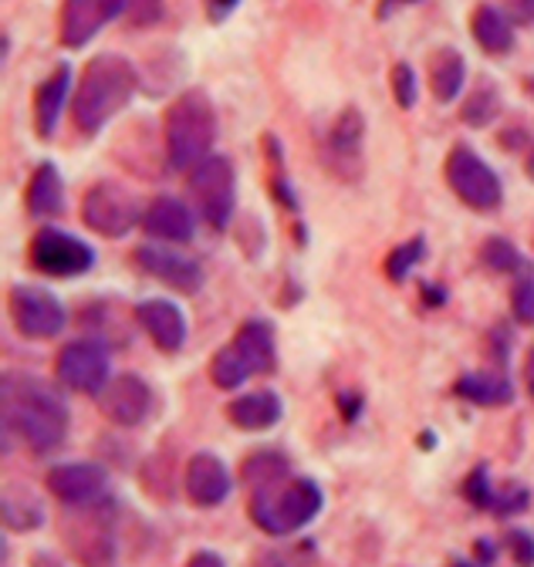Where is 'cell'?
<instances>
[{
  "mask_svg": "<svg viewBox=\"0 0 534 567\" xmlns=\"http://www.w3.org/2000/svg\"><path fill=\"white\" fill-rule=\"evenodd\" d=\"M4 425L38 456L58 450L69 433V405L44 382L31 375L4 379Z\"/></svg>",
  "mask_w": 534,
  "mask_h": 567,
  "instance_id": "6da1fadb",
  "label": "cell"
},
{
  "mask_svg": "<svg viewBox=\"0 0 534 567\" xmlns=\"http://www.w3.org/2000/svg\"><path fill=\"white\" fill-rule=\"evenodd\" d=\"M132 89H136V68L122 54L92 58L75 95V125L85 135H95L115 112L125 109Z\"/></svg>",
  "mask_w": 534,
  "mask_h": 567,
  "instance_id": "7a4b0ae2",
  "label": "cell"
},
{
  "mask_svg": "<svg viewBox=\"0 0 534 567\" xmlns=\"http://www.w3.org/2000/svg\"><path fill=\"white\" fill-rule=\"evenodd\" d=\"M217 138V115L204 92L179 95L166 112V156L170 166L189 173L196 163H204Z\"/></svg>",
  "mask_w": 534,
  "mask_h": 567,
  "instance_id": "3957f363",
  "label": "cell"
},
{
  "mask_svg": "<svg viewBox=\"0 0 534 567\" xmlns=\"http://www.w3.org/2000/svg\"><path fill=\"white\" fill-rule=\"evenodd\" d=\"M321 511V489L311 480H275L254 486L250 496V517L260 530L285 537L291 530H301L305 524H311Z\"/></svg>",
  "mask_w": 534,
  "mask_h": 567,
  "instance_id": "277c9868",
  "label": "cell"
},
{
  "mask_svg": "<svg viewBox=\"0 0 534 567\" xmlns=\"http://www.w3.org/2000/svg\"><path fill=\"white\" fill-rule=\"evenodd\" d=\"M186 189L193 196V206L199 209L214 230H224L234 217V199H237V186H234V166L224 156H207L204 163H196L189 169Z\"/></svg>",
  "mask_w": 534,
  "mask_h": 567,
  "instance_id": "5b68a950",
  "label": "cell"
},
{
  "mask_svg": "<svg viewBox=\"0 0 534 567\" xmlns=\"http://www.w3.org/2000/svg\"><path fill=\"white\" fill-rule=\"evenodd\" d=\"M446 179L450 189L474 209H494L501 203V179L494 176V169L466 146H456L446 159Z\"/></svg>",
  "mask_w": 534,
  "mask_h": 567,
  "instance_id": "8992f818",
  "label": "cell"
},
{
  "mask_svg": "<svg viewBox=\"0 0 534 567\" xmlns=\"http://www.w3.org/2000/svg\"><path fill=\"white\" fill-rule=\"evenodd\" d=\"M31 264L48 277H79V274L92 270L95 250L72 234L48 227L31 244Z\"/></svg>",
  "mask_w": 534,
  "mask_h": 567,
  "instance_id": "52a82bcc",
  "label": "cell"
},
{
  "mask_svg": "<svg viewBox=\"0 0 534 567\" xmlns=\"http://www.w3.org/2000/svg\"><path fill=\"white\" fill-rule=\"evenodd\" d=\"M82 220L89 230L102 237H125L140 220V206L122 186L115 183H99L82 206Z\"/></svg>",
  "mask_w": 534,
  "mask_h": 567,
  "instance_id": "ba28073f",
  "label": "cell"
},
{
  "mask_svg": "<svg viewBox=\"0 0 534 567\" xmlns=\"http://www.w3.org/2000/svg\"><path fill=\"white\" fill-rule=\"evenodd\" d=\"M58 379L75 392H102L109 385V351L99 341H72L58 354Z\"/></svg>",
  "mask_w": 534,
  "mask_h": 567,
  "instance_id": "9c48e42d",
  "label": "cell"
},
{
  "mask_svg": "<svg viewBox=\"0 0 534 567\" xmlns=\"http://www.w3.org/2000/svg\"><path fill=\"white\" fill-rule=\"evenodd\" d=\"M11 318L28 338H54L64 328V308L54 295L18 284L11 291Z\"/></svg>",
  "mask_w": 534,
  "mask_h": 567,
  "instance_id": "30bf717a",
  "label": "cell"
},
{
  "mask_svg": "<svg viewBox=\"0 0 534 567\" xmlns=\"http://www.w3.org/2000/svg\"><path fill=\"white\" fill-rule=\"evenodd\" d=\"M119 14H125V0H64L61 44L64 48H82V44H89Z\"/></svg>",
  "mask_w": 534,
  "mask_h": 567,
  "instance_id": "8fae6325",
  "label": "cell"
},
{
  "mask_svg": "<svg viewBox=\"0 0 534 567\" xmlns=\"http://www.w3.org/2000/svg\"><path fill=\"white\" fill-rule=\"evenodd\" d=\"M99 405L115 425H140L153 412V389L136 375H119L99 392Z\"/></svg>",
  "mask_w": 534,
  "mask_h": 567,
  "instance_id": "7c38bea8",
  "label": "cell"
},
{
  "mask_svg": "<svg viewBox=\"0 0 534 567\" xmlns=\"http://www.w3.org/2000/svg\"><path fill=\"white\" fill-rule=\"evenodd\" d=\"M48 489L58 496L61 504H92L105 489V470L95 463H64L48 473Z\"/></svg>",
  "mask_w": 534,
  "mask_h": 567,
  "instance_id": "4fadbf2b",
  "label": "cell"
},
{
  "mask_svg": "<svg viewBox=\"0 0 534 567\" xmlns=\"http://www.w3.org/2000/svg\"><path fill=\"white\" fill-rule=\"evenodd\" d=\"M186 493L196 507H217L227 501L230 493V473L227 466L210 456V453H196L186 463Z\"/></svg>",
  "mask_w": 534,
  "mask_h": 567,
  "instance_id": "5bb4252c",
  "label": "cell"
},
{
  "mask_svg": "<svg viewBox=\"0 0 534 567\" xmlns=\"http://www.w3.org/2000/svg\"><path fill=\"white\" fill-rule=\"evenodd\" d=\"M136 260H140V267H143L146 274H153V277L173 284V288L183 291V295L199 291V284H204V270H199L196 260H189V257H183V254H173V250H166V247H140Z\"/></svg>",
  "mask_w": 534,
  "mask_h": 567,
  "instance_id": "9a60e30c",
  "label": "cell"
},
{
  "mask_svg": "<svg viewBox=\"0 0 534 567\" xmlns=\"http://www.w3.org/2000/svg\"><path fill=\"white\" fill-rule=\"evenodd\" d=\"M143 230H146L150 237L166 240V244H186V240H193V213H189L179 199L160 196V199H153V206L146 209Z\"/></svg>",
  "mask_w": 534,
  "mask_h": 567,
  "instance_id": "2e32d148",
  "label": "cell"
},
{
  "mask_svg": "<svg viewBox=\"0 0 534 567\" xmlns=\"http://www.w3.org/2000/svg\"><path fill=\"white\" fill-rule=\"evenodd\" d=\"M140 321L143 328L150 331V338L156 341V348L163 351H179L183 341H186V321H183V311L170 301H146L140 305Z\"/></svg>",
  "mask_w": 534,
  "mask_h": 567,
  "instance_id": "e0dca14e",
  "label": "cell"
},
{
  "mask_svg": "<svg viewBox=\"0 0 534 567\" xmlns=\"http://www.w3.org/2000/svg\"><path fill=\"white\" fill-rule=\"evenodd\" d=\"M227 415L237 430H247V433L271 430V425L281 419V399L275 392H247L230 402Z\"/></svg>",
  "mask_w": 534,
  "mask_h": 567,
  "instance_id": "ac0fdd59",
  "label": "cell"
},
{
  "mask_svg": "<svg viewBox=\"0 0 534 567\" xmlns=\"http://www.w3.org/2000/svg\"><path fill=\"white\" fill-rule=\"evenodd\" d=\"M69 85H72L69 68H58L54 75L38 89L34 118H38V135H41V138H51V135H54V128H58V122H61L64 99H69Z\"/></svg>",
  "mask_w": 534,
  "mask_h": 567,
  "instance_id": "d6986e66",
  "label": "cell"
},
{
  "mask_svg": "<svg viewBox=\"0 0 534 567\" xmlns=\"http://www.w3.org/2000/svg\"><path fill=\"white\" fill-rule=\"evenodd\" d=\"M234 344L240 348V354L250 362L254 375H267V372L275 369V362H278V354H275V331H271V324H264V321H247L237 331Z\"/></svg>",
  "mask_w": 534,
  "mask_h": 567,
  "instance_id": "ffe728a7",
  "label": "cell"
},
{
  "mask_svg": "<svg viewBox=\"0 0 534 567\" xmlns=\"http://www.w3.org/2000/svg\"><path fill=\"white\" fill-rule=\"evenodd\" d=\"M61 203H64V186H61V173L54 166H38L34 179H31V189H28V209L31 217H54L61 213Z\"/></svg>",
  "mask_w": 534,
  "mask_h": 567,
  "instance_id": "44dd1931",
  "label": "cell"
},
{
  "mask_svg": "<svg viewBox=\"0 0 534 567\" xmlns=\"http://www.w3.org/2000/svg\"><path fill=\"white\" fill-rule=\"evenodd\" d=\"M463 79H466V64L463 58L453 51V48H443L433 64H430V85H433V95L440 102H453L463 89Z\"/></svg>",
  "mask_w": 534,
  "mask_h": 567,
  "instance_id": "7402d4cb",
  "label": "cell"
},
{
  "mask_svg": "<svg viewBox=\"0 0 534 567\" xmlns=\"http://www.w3.org/2000/svg\"><path fill=\"white\" fill-rule=\"evenodd\" d=\"M456 392L463 399H471L474 405H487V409H497V405H507L514 389L511 382H504L501 375H487V372H477V375H463L456 382Z\"/></svg>",
  "mask_w": 534,
  "mask_h": 567,
  "instance_id": "603a6c76",
  "label": "cell"
},
{
  "mask_svg": "<svg viewBox=\"0 0 534 567\" xmlns=\"http://www.w3.org/2000/svg\"><path fill=\"white\" fill-rule=\"evenodd\" d=\"M474 38L491 54H507L511 44H514L511 21L501 11H494V8H477V14H474Z\"/></svg>",
  "mask_w": 534,
  "mask_h": 567,
  "instance_id": "cb8c5ba5",
  "label": "cell"
},
{
  "mask_svg": "<svg viewBox=\"0 0 534 567\" xmlns=\"http://www.w3.org/2000/svg\"><path fill=\"white\" fill-rule=\"evenodd\" d=\"M210 375H214V382H217L220 389H237V385H244V382L254 375V369H250V362L240 354V348L230 341L224 351H217V354H214Z\"/></svg>",
  "mask_w": 534,
  "mask_h": 567,
  "instance_id": "d4e9b609",
  "label": "cell"
},
{
  "mask_svg": "<svg viewBox=\"0 0 534 567\" xmlns=\"http://www.w3.org/2000/svg\"><path fill=\"white\" fill-rule=\"evenodd\" d=\"M331 153L342 156V159H356L362 150V115L356 109L342 112L339 122L331 125Z\"/></svg>",
  "mask_w": 534,
  "mask_h": 567,
  "instance_id": "484cf974",
  "label": "cell"
},
{
  "mask_svg": "<svg viewBox=\"0 0 534 567\" xmlns=\"http://www.w3.org/2000/svg\"><path fill=\"white\" fill-rule=\"evenodd\" d=\"M281 476H288V463H285L281 456H275V453H257V456H250V460L244 463V480H247L250 486L275 483V480H281Z\"/></svg>",
  "mask_w": 534,
  "mask_h": 567,
  "instance_id": "4316f807",
  "label": "cell"
},
{
  "mask_svg": "<svg viewBox=\"0 0 534 567\" xmlns=\"http://www.w3.org/2000/svg\"><path fill=\"white\" fill-rule=\"evenodd\" d=\"M497 112H501V99H497V92L494 89H481V92H474L471 99H466V105H463V118L471 122V125H491L494 118H497Z\"/></svg>",
  "mask_w": 534,
  "mask_h": 567,
  "instance_id": "83f0119b",
  "label": "cell"
},
{
  "mask_svg": "<svg viewBox=\"0 0 534 567\" xmlns=\"http://www.w3.org/2000/svg\"><path fill=\"white\" fill-rule=\"evenodd\" d=\"M484 264L497 274H511V270L524 267V257L507 240H487L484 244Z\"/></svg>",
  "mask_w": 534,
  "mask_h": 567,
  "instance_id": "f1b7e54d",
  "label": "cell"
},
{
  "mask_svg": "<svg viewBox=\"0 0 534 567\" xmlns=\"http://www.w3.org/2000/svg\"><path fill=\"white\" fill-rule=\"evenodd\" d=\"M392 92L399 109H413L417 105V75L410 64H396L392 68Z\"/></svg>",
  "mask_w": 534,
  "mask_h": 567,
  "instance_id": "f546056e",
  "label": "cell"
},
{
  "mask_svg": "<svg viewBox=\"0 0 534 567\" xmlns=\"http://www.w3.org/2000/svg\"><path fill=\"white\" fill-rule=\"evenodd\" d=\"M420 257H423V240H413V244H407V247H399V250L386 260L389 277H392V280H403V277L417 267Z\"/></svg>",
  "mask_w": 534,
  "mask_h": 567,
  "instance_id": "4dcf8cb0",
  "label": "cell"
},
{
  "mask_svg": "<svg viewBox=\"0 0 534 567\" xmlns=\"http://www.w3.org/2000/svg\"><path fill=\"white\" fill-rule=\"evenodd\" d=\"M125 18L136 28H150L163 18V0H125Z\"/></svg>",
  "mask_w": 534,
  "mask_h": 567,
  "instance_id": "1f68e13d",
  "label": "cell"
},
{
  "mask_svg": "<svg viewBox=\"0 0 534 567\" xmlns=\"http://www.w3.org/2000/svg\"><path fill=\"white\" fill-rule=\"evenodd\" d=\"M511 311L521 324H534V280H521L511 291Z\"/></svg>",
  "mask_w": 534,
  "mask_h": 567,
  "instance_id": "d6a6232c",
  "label": "cell"
},
{
  "mask_svg": "<svg viewBox=\"0 0 534 567\" xmlns=\"http://www.w3.org/2000/svg\"><path fill=\"white\" fill-rule=\"evenodd\" d=\"M507 544H511L514 560H517L521 567H534V540H531L524 530H511V534H507Z\"/></svg>",
  "mask_w": 534,
  "mask_h": 567,
  "instance_id": "836d02e7",
  "label": "cell"
},
{
  "mask_svg": "<svg viewBox=\"0 0 534 567\" xmlns=\"http://www.w3.org/2000/svg\"><path fill=\"white\" fill-rule=\"evenodd\" d=\"M507 11L517 24H534V0H507Z\"/></svg>",
  "mask_w": 534,
  "mask_h": 567,
  "instance_id": "e575fe53",
  "label": "cell"
},
{
  "mask_svg": "<svg viewBox=\"0 0 534 567\" xmlns=\"http://www.w3.org/2000/svg\"><path fill=\"white\" fill-rule=\"evenodd\" d=\"M186 567H224V557L220 554H214V550H199V554H193L189 557V564Z\"/></svg>",
  "mask_w": 534,
  "mask_h": 567,
  "instance_id": "d590c367",
  "label": "cell"
},
{
  "mask_svg": "<svg viewBox=\"0 0 534 567\" xmlns=\"http://www.w3.org/2000/svg\"><path fill=\"white\" fill-rule=\"evenodd\" d=\"M234 4H237V0H210V14H214V18L220 21V18H224V14H227V11H230Z\"/></svg>",
  "mask_w": 534,
  "mask_h": 567,
  "instance_id": "8d00e7d4",
  "label": "cell"
},
{
  "mask_svg": "<svg viewBox=\"0 0 534 567\" xmlns=\"http://www.w3.org/2000/svg\"><path fill=\"white\" fill-rule=\"evenodd\" d=\"M524 382H527V392L534 399V351L527 354V362H524Z\"/></svg>",
  "mask_w": 534,
  "mask_h": 567,
  "instance_id": "74e56055",
  "label": "cell"
},
{
  "mask_svg": "<svg viewBox=\"0 0 534 567\" xmlns=\"http://www.w3.org/2000/svg\"><path fill=\"white\" fill-rule=\"evenodd\" d=\"M453 567H471V564H453Z\"/></svg>",
  "mask_w": 534,
  "mask_h": 567,
  "instance_id": "f35d334b",
  "label": "cell"
}]
</instances>
